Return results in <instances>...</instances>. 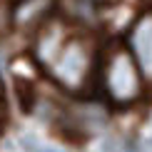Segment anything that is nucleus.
<instances>
[{"label": "nucleus", "mask_w": 152, "mask_h": 152, "mask_svg": "<svg viewBox=\"0 0 152 152\" xmlns=\"http://www.w3.org/2000/svg\"><path fill=\"white\" fill-rule=\"evenodd\" d=\"M12 25V8H8L5 3H0V35L8 33Z\"/></svg>", "instance_id": "7"}, {"label": "nucleus", "mask_w": 152, "mask_h": 152, "mask_svg": "<svg viewBox=\"0 0 152 152\" xmlns=\"http://www.w3.org/2000/svg\"><path fill=\"white\" fill-rule=\"evenodd\" d=\"M95 65L97 60H95L90 42L82 37H67L58 58L53 60L50 70L65 90H82L90 75L95 72Z\"/></svg>", "instance_id": "2"}, {"label": "nucleus", "mask_w": 152, "mask_h": 152, "mask_svg": "<svg viewBox=\"0 0 152 152\" xmlns=\"http://www.w3.org/2000/svg\"><path fill=\"white\" fill-rule=\"evenodd\" d=\"M90 3H95V5H102V3H112V0H90Z\"/></svg>", "instance_id": "8"}, {"label": "nucleus", "mask_w": 152, "mask_h": 152, "mask_svg": "<svg viewBox=\"0 0 152 152\" xmlns=\"http://www.w3.org/2000/svg\"><path fill=\"white\" fill-rule=\"evenodd\" d=\"M35 87L30 85L28 80H18V100H20V105H23V110L25 112H30L35 107Z\"/></svg>", "instance_id": "6"}, {"label": "nucleus", "mask_w": 152, "mask_h": 152, "mask_svg": "<svg viewBox=\"0 0 152 152\" xmlns=\"http://www.w3.org/2000/svg\"><path fill=\"white\" fill-rule=\"evenodd\" d=\"M55 0H18L12 5V25L18 28H30V25H42L50 15Z\"/></svg>", "instance_id": "5"}, {"label": "nucleus", "mask_w": 152, "mask_h": 152, "mask_svg": "<svg viewBox=\"0 0 152 152\" xmlns=\"http://www.w3.org/2000/svg\"><path fill=\"white\" fill-rule=\"evenodd\" d=\"M97 75L100 87L112 105H132L142 95V72L132 58L130 48L120 40L110 42L97 55Z\"/></svg>", "instance_id": "1"}, {"label": "nucleus", "mask_w": 152, "mask_h": 152, "mask_svg": "<svg viewBox=\"0 0 152 152\" xmlns=\"http://www.w3.org/2000/svg\"><path fill=\"white\" fill-rule=\"evenodd\" d=\"M130 53L142 72V80L152 82V8L145 10L135 20V25H132Z\"/></svg>", "instance_id": "3"}, {"label": "nucleus", "mask_w": 152, "mask_h": 152, "mask_svg": "<svg viewBox=\"0 0 152 152\" xmlns=\"http://www.w3.org/2000/svg\"><path fill=\"white\" fill-rule=\"evenodd\" d=\"M65 25L62 23H42L40 25V35H37V42H35V58L40 65L50 67L53 65V60L58 58V53L62 50V45H65Z\"/></svg>", "instance_id": "4"}]
</instances>
